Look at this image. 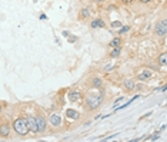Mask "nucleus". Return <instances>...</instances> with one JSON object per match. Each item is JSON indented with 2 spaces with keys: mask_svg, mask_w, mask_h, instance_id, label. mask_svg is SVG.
<instances>
[{
  "mask_svg": "<svg viewBox=\"0 0 167 142\" xmlns=\"http://www.w3.org/2000/svg\"><path fill=\"white\" fill-rule=\"evenodd\" d=\"M119 7L116 6V4H110V6H107V12H116Z\"/></svg>",
  "mask_w": 167,
  "mask_h": 142,
  "instance_id": "nucleus-24",
  "label": "nucleus"
},
{
  "mask_svg": "<svg viewBox=\"0 0 167 142\" xmlns=\"http://www.w3.org/2000/svg\"><path fill=\"white\" fill-rule=\"evenodd\" d=\"M39 19H40V20H47V16L44 13H40L39 14Z\"/></svg>",
  "mask_w": 167,
  "mask_h": 142,
  "instance_id": "nucleus-27",
  "label": "nucleus"
},
{
  "mask_svg": "<svg viewBox=\"0 0 167 142\" xmlns=\"http://www.w3.org/2000/svg\"><path fill=\"white\" fill-rule=\"evenodd\" d=\"M111 50L110 53H109V56H110L111 59H117V58H120V55H121V46H116V47H110Z\"/></svg>",
  "mask_w": 167,
  "mask_h": 142,
  "instance_id": "nucleus-13",
  "label": "nucleus"
},
{
  "mask_svg": "<svg viewBox=\"0 0 167 142\" xmlns=\"http://www.w3.org/2000/svg\"><path fill=\"white\" fill-rule=\"evenodd\" d=\"M121 26H123V22H120V20L111 22V29H119V27H121Z\"/></svg>",
  "mask_w": 167,
  "mask_h": 142,
  "instance_id": "nucleus-21",
  "label": "nucleus"
},
{
  "mask_svg": "<svg viewBox=\"0 0 167 142\" xmlns=\"http://www.w3.org/2000/svg\"><path fill=\"white\" fill-rule=\"evenodd\" d=\"M137 2L141 4H150V3H153L154 0H137Z\"/></svg>",
  "mask_w": 167,
  "mask_h": 142,
  "instance_id": "nucleus-25",
  "label": "nucleus"
},
{
  "mask_svg": "<svg viewBox=\"0 0 167 142\" xmlns=\"http://www.w3.org/2000/svg\"><path fill=\"white\" fill-rule=\"evenodd\" d=\"M26 122H27V126H29V131L32 134H39V129H37V122H36V116L29 113L26 115Z\"/></svg>",
  "mask_w": 167,
  "mask_h": 142,
  "instance_id": "nucleus-7",
  "label": "nucleus"
},
{
  "mask_svg": "<svg viewBox=\"0 0 167 142\" xmlns=\"http://www.w3.org/2000/svg\"><path fill=\"white\" fill-rule=\"evenodd\" d=\"M121 101H124V96H120V98H117L116 101L113 102V103H114V106H117V105H119V103H120Z\"/></svg>",
  "mask_w": 167,
  "mask_h": 142,
  "instance_id": "nucleus-26",
  "label": "nucleus"
},
{
  "mask_svg": "<svg viewBox=\"0 0 167 142\" xmlns=\"http://www.w3.org/2000/svg\"><path fill=\"white\" fill-rule=\"evenodd\" d=\"M123 6H130V4H133V3H136L137 0H119Z\"/></svg>",
  "mask_w": 167,
  "mask_h": 142,
  "instance_id": "nucleus-22",
  "label": "nucleus"
},
{
  "mask_svg": "<svg viewBox=\"0 0 167 142\" xmlns=\"http://www.w3.org/2000/svg\"><path fill=\"white\" fill-rule=\"evenodd\" d=\"M157 65L161 66V68H164V66L167 65V53L166 52H163V53L159 56V59H157Z\"/></svg>",
  "mask_w": 167,
  "mask_h": 142,
  "instance_id": "nucleus-16",
  "label": "nucleus"
},
{
  "mask_svg": "<svg viewBox=\"0 0 167 142\" xmlns=\"http://www.w3.org/2000/svg\"><path fill=\"white\" fill-rule=\"evenodd\" d=\"M81 91L80 89H70V91L67 92V99L70 103H77V102L81 99Z\"/></svg>",
  "mask_w": 167,
  "mask_h": 142,
  "instance_id": "nucleus-5",
  "label": "nucleus"
},
{
  "mask_svg": "<svg viewBox=\"0 0 167 142\" xmlns=\"http://www.w3.org/2000/svg\"><path fill=\"white\" fill-rule=\"evenodd\" d=\"M159 135H160V131L154 132V134L150 136V138H146V139H150V141H156V139H159Z\"/></svg>",
  "mask_w": 167,
  "mask_h": 142,
  "instance_id": "nucleus-23",
  "label": "nucleus"
},
{
  "mask_svg": "<svg viewBox=\"0 0 167 142\" xmlns=\"http://www.w3.org/2000/svg\"><path fill=\"white\" fill-rule=\"evenodd\" d=\"M66 39H67V42H69V43H76V42L79 40V37L74 36V34H69Z\"/></svg>",
  "mask_w": 167,
  "mask_h": 142,
  "instance_id": "nucleus-20",
  "label": "nucleus"
},
{
  "mask_svg": "<svg viewBox=\"0 0 167 142\" xmlns=\"http://www.w3.org/2000/svg\"><path fill=\"white\" fill-rule=\"evenodd\" d=\"M153 33L156 34L157 37H164L167 33V20L166 19H161V20H157L154 23V29Z\"/></svg>",
  "mask_w": 167,
  "mask_h": 142,
  "instance_id": "nucleus-3",
  "label": "nucleus"
},
{
  "mask_svg": "<svg viewBox=\"0 0 167 142\" xmlns=\"http://www.w3.org/2000/svg\"><path fill=\"white\" fill-rule=\"evenodd\" d=\"M153 78V73H151V71H149V69H144V71H141L140 73L137 75V81H140V82H147V81H150V79Z\"/></svg>",
  "mask_w": 167,
  "mask_h": 142,
  "instance_id": "nucleus-10",
  "label": "nucleus"
},
{
  "mask_svg": "<svg viewBox=\"0 0 167 142\" xmlns=\"http://www.w3.org/2000/svg\"><path fill=\"white\" fill-rule=\"evenodd\" d=\"M93 2H94L96 4H103L104 2H106V0H93Z\"/></svg>",
  "mask_w": 167,
  "mask_h": 142,
  "instance_id": "nucleus-29",
  "label": "nucleus"
},
{
  "mask_svg": "<svg viewBox=\"0 0 167 142\" xmlns=\"http://www.w3.org/2000/svg\"><path fill=\"white\" fill-rule=\"evenodd\" d=\"M90 27L91 29H106V22L101 17H94L90 22Z\"/></svg>",
  "mask_w": 167,
  "mask_h": 142,
  "instance_id": "nucleus-11",
  "label": "nucleus"
},
{
  "mask_svg": "<svg viewBox=\"0 0 167 142\" xmlns=\"http://www.w3.org/2000/svg\"><path fill=\"white\" fill-rule=\"evenodd\" d=\"M91 17V9H90V6H83L79 10V19L80 20H89Z\"/></svg>",
  "mask_w": 167,
  "mask_h": 142,
  "instance_id": "nucleus-9",
  "label": "nucleus"
},
{
  "mask_svg": "<svg viewBox=\"0 0 167 142\" xmlns=\"http://www.w3.org/2000/svg\"><path fill=\"white\" fill-rule=\"evenodd\" d=\"M49 125H52L53 128H60L61 126V115L59 112H52L49 116Z\"/></svg>",
  "mask_w": 167,
  "mask_h": 142,
  "instance_id": "nucleus-6",
  "label": "nucleus"
},
{
  "mask_svg": "<svg viewBox=\"0 0 167 142\" xmlns=\"http://www.w3.org/2000/svg\"><path fill=\"white\" fill-rule=\"evenodd\" d=\"M61 34H63V37H67L69 34H70V32H69V30H63V32H61Z\"/></svg>",
  "mask_w": 167,
  "mask_h": 142,
  "instance_id": "nucleus-28",
  "label": "nucleus"
},
{
  "mask_svg": "<svg viewBox=\"0 0 167 142\" xmlns=\"http://www.w3.org/2000/svg\"><path fill=\"white\" fill-rule=\"evenodd\" d=\"M166 91H167V86H166V85H164L163 88H161V89H160V92H166Z\"/></svg>",
  "mask_w": 167,
  "mask_h": 142,
  "instance_id": "nucleus-30",
  "label": "nucleus"
},
{
  "mask_svg": "<svg viewBox=\"0 0 167 142\" xmlns=\"http://www.w3.org/2000/svg\"><path fill=\"white\" fill-rule=\"evenodd\" d=\"M134 85H136V81H134L133 78H127V79H124V82H123V86L127 92L134 91Z\"/></svg>",
  "mask_w": 167,
  "mask_h": 142,
  "instance_id": "nucleus-12",
  "label": "nucleus"
},
{
  "mask_svg": "<svg viewBox=\"0 0 167 142\" xmlns=\"http://www.w3.org/2000/svg\"><path fill=\"white\" fill-rule=\"evenodd\" d=\"M12 134V124L10 122H3L0 124V138H9Z\"/></svg>",
  "mask_w": 167,
  "mask_h": 142,
  "instance_id": "nucleus-8",
  "label": "nucleus"
},
{
  "mask_svg": "<svg viewBox=\"0 0 167 142\" xmlns=\"http://www.w3.org/2000/svg\"><path fill=\"white\" fill-rule=\"evenodd\" d=\"M131 30V26H129V24H123L121 27H119V30L116 32L119 36H123V34H126V33H129V32Z\"/></svg>",
  "mask_w": 167,
  "mask_h": 142,
  "instance_id": "nucleus-18",
  "label": "nucleus"
},
{
  "mask_svg": "<svg viewBox=\"0 0 167 142\" xmlns=\"http://www.w3.org/2000/svg\"><path fill=\"white\" fill-rule=\"evenodd\" d=\"M121 43H123V40H121V36H114L113 39H111L110 42H109V47H116V46H121Z\"/></svg>",
  "mask_w": 167,
  "mask_h": 142,
  "instance_id": "nucleus-14",
  "label": "nucleus"
},
{
  "mask_svg": "<svg viewBox=\"0 0 167 142\" xmlns=\"http://www.w3.org/2000/svg\"><path fill=\"white\" fill-rule=\"evenodd\" d=\"M12 128L16 132L17 136H27L30 134L29 126H27V122H26V116H19V118L14 119V122L12 124Z\"/></svg>",
  "mask_w": 167,
  "mask_h": 142,
  "instance_id": "nucleus-2",
  "label": "nucleus"
},
{
  "mask_svg": "<svg viewBox=\"0 0 167 142\" xmlns=\"http://www.w3.org/2000/svg\"><path fill=\"white\" fill-rule=\"evenodd\" d=\"M79 112L74 111V109H66V118L69 119H79Z\"/></svg>",
  "mask_w": 167,
  "mask_h": 142,
  "instance_id": "nucleus-17",
  "label": "nucleus"
},
{
  "mask_svg": "<svg viewBox=\"0 0 167 142\" xmlns=\"http://www.w3.org/2000/svg\"><path fill=\"white\" fill-rule=\"evenodd\" d=\"M2 112H3V106L0 105V113H2Z\"/></svg>",
  "mask_w": 167,
  "mask_h": 142,
  "instance_id": "nucleus-31",
  "label": "nucleus"
},
{
  "mask_svg": "<svg viewBox=\"0 0 167 142\" xmlns=\"http://www.w3.org/2000/svg\"><path fill=\"white\" fill-rule=\"evenodd\" d=\"M91 86H93L94 89H99L103 86V79L100 78V76H94L93 79H91Z\"/></svg>",
  "mask_w": 167,
  "mask_h": 142,
  "instance_id": "nucleus-15",
  "label": "nucleus"
},
{
  "mask_svg": "<svg viewBox=\"0 0 167 142\" xmlns=\"http://www.w3.org/2000/svg\"><path fill=\"white\" fill-rule=\"evenodd\" d=\"M104 101V96L101 95H93V93H89L84 96V108L87 111H96L101 106Z\"/></svg>",
  "mask_w": 167,
  "mask_h": 142,
  "instance_id": "nucleus-1",
  "label": "nucleus"
},
{
  "mask_svg": "<svg viewBox=\"0 0 167 142\" xmlns=\"http://www.w3.org/2000/svg\"><path fill=\"white\" fill-rule=\"evenodd\" d=\"M114 71V65L113 63H107L106 66L103 68V72L104 73H110V72H113Z\"/></svg>",
  "mask_w": 167,
  "mask_h": 142,
  "instance_id": "nucleus-19",
  "label": "nucleus"
},
{
  "mask_svg": "<svg viewBox=\"0 0 167 142\" xmlns=\"http://www.w3.org/2000/svg\"><path fill=\"white\" fill-rule=\"evenodd\" d=\"M36 122H37V129H39V134H46V132H47V125H49V122H47L46 116H44L43 113L36 115Z\"/></svg>",
  "mask_w": 167,
  "mask_h": 142,
  "instance_id": "nucleus-4",
  "label": "nucleus"
}]
</instances>
